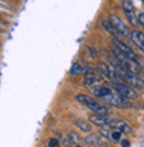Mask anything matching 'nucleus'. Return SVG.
Returning a JSON list of instances; mask_svg holds the SVG:
<instances>
[{"mask_svg":"<svg viewBox=\"0 0 144 147\" xmlns=\"http://www.w3.org/2000/svg\"><path fill=\"white\" fill-rule=\"evenodd\" d=\"M78 147H80V146H78Z\"/></svg>","mask_w":144,"mask_h":147,"instance_id":"nucleus-23","label":"nucleus"},{"mask_svg":"<svg viewBox=\"0 0 144 147\" xmlns=\"http://www.w3.org/2000/svg\"><path fill=\"white\" fill-rule=\"evenodd\" d=\"M88 109H90L92 112H95V114H100V115H108L109 114V109H107L105 106H103L101 103H99V102L91 105Z\"/></svg>","mask_w":144,"mask_h":147,"instance_id":"nucleus-16","label":"nucleus"},{"mask_svg":"<svg viewBox=\"0 0 144 147\" xmlns=\"http://www.w3.org/2000/svg\"><path fill=\"white\" fill-rule=\"evenodd\" d=\"M131 40H132V42L144 52V34L143 32L132 31L131 32Z\"/></svg>","mask_w":144,"mask_h":147,"instance_id":"nucleus-13","label":"nucleus"},{"mask_svg":"<svg viewBox=\"0 0 144 147\" xmlns=\"http://www.w3.org/2000/svg\"><path fill=\"white\" fill-rule=\"evenodd\" d=\"M91 90H92V94H94L95 96L100 98V99H103L105 96H109V95L113 94V90L107 87V86H99V87H94V88H91Z\"/></svg>","mask_w":144,"mask_h":147,"instance_id":"nucleus-12","label":"nucleus"},{"mask_svg":"<svg viewBox=\"0 0 144 147\" xmlns=\"http://www.w3.org/2000/svg\"><path fill=\"white\" fill-rule=\"evenodd\" d=\"M76 100L79 103H82L83 106H86V107H90L91 105L96 103V100H95L94 98L90 96V95H86V94H78L76 95Z\"/></svg>","mask_w":144,"mask_h":147,"instance_id":"nucleus-15","label":"nucleus"},{"mask_svg":"<svg viewBox=\"0 0 144 147\" xmlns=\"http://www.w3.org/2000/svg\"><path fill=\"white\" fill-rule=\"evenodd\" d=\"M108 22L112 24V27L116 30L119 35H121V36H129V38H131V32H132V31H129L128 26L124 23V20H121L117 15L111 13V15H109V18H108Z\"/></svg>","mask_w":144,"mask_h":147,"instance_id":"nucleus-3","label":"nucleus"},{"mask_svg":"<svg viewBox=\"0 0 144 147\" xmlns=\"http://www.w3.org/2000/svg\"><path fill=\"white\" fill-rule=\"evenodd\" d=\"M121 134H123V132L117 131V130H108L107 127L101 128L100 131H99V135H100L101 138H107V139L112 140L115 143L121 142Z\"/></svg>","mask_w":144,"mask_h":147,"instance_id":"nucleus-9","label":"nucleus"},{"mask_svg":"<svg viewBox=\"0 0 144 147\" xmlns=\"http://www.w3.org/2000/svg\"><path fill=\"white\" fill-rule=\"evenodd\" d=\"M58 146H59V140L56 138L50 139V147H58Z\"/></svg>","mask_w":144,"mask_h":147,"instance_id":"nucleus-20","label":"nucleus"},{"mask_svg":"<svg viewBox=\"0 0 144 147\" xmlns=\"http://www.w3.org/2000/svg\"><path fill=\"white\" fill-rule=\"evenodd\" d=\"M111 43H112V46L117 47V48H119L123 54H125L127 56H129L131 59H135V60H136V55H135V52L132 51V48H131L129 46H127L125 43H123L119 38H115V36H113L112 40H111Z\"/></svg>","mask_w":144,"mask_h":147,"instance_id":"nucleus-8","label":"nucleus"},{"mask_svg":"<svg viewBox=\"0 0 144 147\" xmlns=\"http://www.w3.org/2000/svg\"><path fill=\"white\" fill-rule=\"evenodd\" d=\"M88 120H90L92 124L97 126V127H108L109 120H111V119H108V118H107V115L94 114V115H91L90 118H88Z\"/></svg>","mask_w":144,"mask_h":147,"instance_id":"nucleus-11","label":"nucleus"},{"mask_svg":"<svg viewBox=\"0 0 144 147\" xmlns=\"http://www.w3.org/2000/svg\"><path fill=\"white\" fill-rule=\"evenodd\" d=\"M113 88L119 95H121L123 98L128 99V100H133V99H137L139 95L135 91L133 87H129V86L124 84V83H113Z\"/></svg>","mask_w":144,"mask_h":147,"instance_id":"nucleus-4","label":"nucleus"},{"mask_svg":"<svg viewBox=\"0 0 144 147\" xmlns=\"http://www.w3.org/2000/svg\"><path fill=\"white\" fill-rule=\"evenodd\" d=\"M120 143H121V147H131V143H129V140H127V139H123Z\"/></svg>","mask_w":144,"mask_h":147,"instance_id":"nucleus-22","label":"nucleus"},{"mask_svg":"<svg viewBox=\"0 0 144 147\" xmlns=\"http://www.w3.org/2000/svg\"><path fill=\"white\" fill-rule=\"evenodd\" d=\"M137 18H139V24L144 27V12H141V13L137 16Z\"/></svg>","mask_w":144,"mask_h":147,"instance_id":"nucleus-21","label":"nucleus"},{"mask_svg":"<svg viewBox=\"0 0 144 147\" xmlns=\"http://www.w3.org/2000/svg\"><path fill=\"white\" fill-rule=\"evenodd\" d=\"M103 102L113 106V107H119V109H131V107H132L131 100H128V99H125V98H123L121 95L115 94V92H113L112 95H109V96L103 98Z\"/></svg>","mask_w":144,"mask_h":147,"instance_id":"nucleus-2","label":"nucleus"},{"mask_svg":"<svg viewBox=\"0 0 144 147\" xmlns=\"http://www.w3.org/2000/svg\"><path fill=\"white\" fill-rule=\"evenodd\" d=\"M112 55L115 56V58L119 60V62L121 63V66L124 67L127 71H129V72H133L136 74V75H139V74H141V67L140 64L135 60V59H131L129 56H127L125 54H123L117 47L112 46Z\"/></svg>","mask_w":144,"mask_h":147,"instance_id":"nucleus-1","label":"nucleus"},{"mask_svg":"<svg viewBox=\"0 0 144 147\" xmlns=\"http://www.w3.org/2000/svg\"><path fill=\"white\" fill-rule=\"evenodd\" d=\"M123 11H124L125 18L129 22V24L133 26V27H136L139 24V18L135 13V7H133L131 0H123Z\"/></svg>","mask_w":144,"mask_h":147,"instance_id":"nucleus-5","label":"nucleus"},{"mask_svg":"<svg viewBox=\"0 0 144 147\" xmlns=\"http://www.w3.org/2000/svg\"><path fill=\"white\" fill-rule=\"evenodd\" d=\"M121 76L124 78V82H127L128 84H131L135 90H144V80L139 78V75L125 70L121 72Z\"/></svg>","mask_w":144,"mask_h":147,"instance_id":"nucleus-6","label":"nucleus"},{"mask_svg":"<svg viewBox=\"0 0 144 147\" xmlns=\"http://www.w3.org/2000/svg\"><path fill=\"white\" fill-rule=\"evenodd\" d=\"M86 142L90 146H92V147H104L105 146V143H104V140H103V138H101L100 135H88L86 138Z\"/></svg>","mask_w":144,"mask_h":147,"instance_id":"nucleus-14","label":"nucleus"},{"mask_svg":"<svg viewBox=\"0 0 144 147\" xmlns=\"http://www.w3.org/2000/svg\"><path fill=\"white\" fill-rule=\"evenodd\" d=\"M108 127H111L112 130H117V131H120V132H124V134L131 132V126L127 122L120 120V119H111Z\"/></svg>","mask_w":144,"mask_h":147,"instance_id":"nucleus-10","label":"nucleus"},{"mask_svg":"<svg viewBox=\"0 0 144 147\" xmlns=\"http://www.w3.org/2000/svg\"><path fill=\"white\" fill-rule=\"evenodd\" d=\"M68 140H70L72 144H79L80 142H82V138H80V135H79L78 132H70L68 134Z\"/></svg>","mask_w":144,"mask_h":147,"instance_id":"nucleus-19","label":"nucleus"},{"mask_svg":"<svg viewBox=\"0 0 144 147\" xmlns=\"http://www.w3.org/2000/svg\"><path fill=\"white\" fill-rule=\"evenodd\" d=\"M75 126H76L79 130H82V131H84V132H91L92 131V127L90 126V123H87L86 120H82V119L75 120Z\"/></svg>","mask_w":144,"mask_h":147,"instance_id":"nucleus-18","label":"nucleus"},{"mask_svg":"<svg viewBox=\"0 0 144 147\" xmlns=\"http://www.w3.org/2000/svg\"><path fill=\"white\" fill-rule=\"evenodd\" d=\"M83 84L86 87H90V88H94V87H99V86L104 84V79L101 75H97V74H91V75H86L84 80H83Z\"/></svg>","mask_w":144,"mask_h":147,"instance_id":"nucleus-7","label":"nucleus"},{"mask_svg":"<svg viewBox=\"0 0 144 147\" xmlns=\"http://www.w3.org/2000/svg\"><path fill=\"white\" fill-rule=\"evenodd\" d=\"M70 74H71V75H74V76H79V75L86 74V68H84L82 64H79L78 62H75L74 64H72V67H71Z\"/></svg>","mask_w":144,"mask_h":147,"instance_id":"nucleus-17","label":"nucleus"}]
</instances>
